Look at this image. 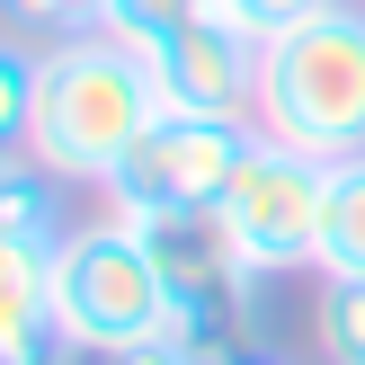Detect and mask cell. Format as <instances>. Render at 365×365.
I'll return each instance as SVG.
<instances>
[{
  "label": "cell",
  "instance_id": "1",
  "mask_svg": "<svg viewBox=\"0 0 365 365\" xmlns=\"http://www.w3.org/2000/svg\"><path fill=\"white\" fill-rule=\"evenodd\" d=\"M152 116H160V89H152V63L134 45H116L107 27L45 36L27 160H45L63 187H107L134 160V143L152 134Z\"/></svg>",
  "mask_w": 365,
  "mask_h": 365
},
{
  "label": "cell",
  "instance_id": "2",
  "mask_svg": "<svg viewBox=\"0 0 365 365\" xmlns=\"http://www.w3.org/2000/svg\"><path fill=\"white\" fill-rule=\"evenodd\" d=\"M250 125L294 143V152H312V160H356L365 152V9L356 0L267 45L259 116Z\"/></svg>",
  "mask_w": 365,
  "mask_h": 365
},
{
  "label": "cell",
  "instance_id": "3",
  "mask_svg": "<svg viewBox=\"0 0 365 365\" xmlns=\"http://www.w3.org/2000/svg\"><path fill=\"white\" fill-rule=\"evenodd\" d=\"M53 321L98 365L152 348V339H178L170 285H160L152 250H143V232L125 214H98V223L63 232V250H53Z\"/></svg>",
  "mask_w": 365,
  "mask_h": 365
},
{
  "label": "cell",
  "instance_id": "4",
  "mask_svg": "<svg viewBox=\"0 0 365 365\" xmlns=\"http://www.w3.org/2000/svg\"><path fill=\"white\" fill-rule=\"evenodd\" d=\"M321 178H330V160L294 152V143H277V134H250L241 170L223 178L214 223H223L232 259H241L259 285L312 267V241H321Z\"/></svg>",
  "mask_w": 365,
  "mask_h": 365
},
{
  "label": "cell",
  "instance_id": "5",
  "mask_svg": "<svg viewBox=\"0 0 365 365\" xmlns=\"http://www.w3.org/2000/svg\"><path fill=\"white\" fill-rule=\"evenodd\" d=\"M250 134H259V125H241V116H170V107H160L152 134L134 143V160H125L98 196L116 214H214V196L241 170Z\"/></svg>",
  "mask_w": 365,
  "mask_h": 365
},
{
  "label": "cell",
  "instance_id": "6",
  "mask_svg": "<svg viewBox=\"0 0 365 365\" xmlns=\"http://www.w3.org/2000/svg\"><path fill=\"white\" fill-rule=\"evenodd\" d=\"M152 63V89H160V107L170 116H259V63H267V45H250L241 27H223V18H196V27H178L170 45H152L143 53Z\"/></svg>",
  "mask_w": 365,
  "mask_h": 365
},
{
  "label": "cell",
  "instance_id": "7",
  "mask_svg": "<svg viewBox=\"0 0 365 365\" xmlns=\"http://www.w3.org/2000/svg\"><path fill=\"white\" fill-rule=\"evenodd\" d=\"M312 277H365V152L356 160H330V178H321Z\"/></svg>",
  "mask_w": 365,
  "mask_h": 365
},
{
  "label": "cell",
  "instance_id": "8",
  "mask_svg": "<svg viewBox=\"0 0 365 365\" xmlns=\"http://www.w3.org/2000/svg\"><path fill=\"white\" fill-rule=\"evenodd\" d=\"M0 232L9 241H27V250H63V178L45 170V160H0Z\"/></svg>",
  "mask_w": 365,
  "mask_h": 365
},
{
  "label": "cell",
  "instance_id": "9",
  "mask_svg": "<svg viewBox=\"0 0 365 365\" xmlns=\"http://www.w3.org/2000/svg\"><path fill=\"white\" fill-rule=\"evenodd\" d=\"M36 81H45V45L0 27V160H18L36 143Z\"/></svg>",
  "mask_w": 365,
  "mask_h": 365
},
{
  "label": "cell",
  "instance_id": "10",
  "mask_svg": "<svg viewBox=\"0 0 365 365\" xmlns=\"http://www.w3.org/2000/svg\"><path fill=\"white\" fill-rule=\"evenodd\" d=\"M312 330H321V356L330 365H365V277H321Z\"/></svg>",
  "mask_w": 365,
  "mask_h": 365
},
{
  "label": "cell",
  "instance_id": "11",
  "mask_svg": "<svg viewBox=\"0 0 365 365\" xmlns=\"http://www.w3.org/2000/svg\"><path fill=\"white\" fill-rule=\"evenodd\" d=\"M214 0H107V18L98 27L116 36V45H134V53H152V45H170L178 27H196Z\"/></svg>",
  "mask_w": 365,
  "mask_h": 365
},
{
  "label": "cell",
  "instance_id": "12",
  "mask_svg": "<svg viewBox=\"0 0 365 365\" xmlns=\"http://www.w3.org/2000/svg\"><path fill=\"white\" fill-rule=\"evenodd\" d=\"M0 365H81V348L53 321V303H27V312H0Z\"/></svg>",
  "mask_w": 365,
  "mask_h": 365
},
{
  "label": "cell",
  "instance_id": "13",
  "mask_svg": "<svg viewBox=\"0 0 365 365\" xmlns=\"http://www.w3.org/2000/svg\"><path fill=\"white\" fill-rule=\"evenodd\" d=\"M330 9H348V0H214V18L241 27L250 45H277V36L312 27V18H330Z\"/></svg>",
  "mask_w": 365,
  "mask_h": 365
},
{
  "label": "cell",
  "instance_id": "14",
  "mask_svg": "<svg viewBox=\"0 0 365 365\" xmlns=\"http://www.w3.org/2000/svg\"><path fill=\"white\" fill-rule=\"evenodd\" d=\"M27 303H53V250H27L0 232V312H27Z\"/></svg>",
  "mask_w": 365,
  "mask_h": 365
},
{
  "label": "cell",
  "instance_id": "15",
  "mask_svg": "<svg viewBox=\"0 0 365 365\" xmlns=\"http://www.w3.org/2000/svg\"><path fill=\"white\" fill-rule=\"evenodd\" d=\"M116 365H214L196 339H152V348H134V356H116Z\"/></svg>",
  "mask_w": 365,
  "mask_h": 365
},
{
  "label": "cell",
  "instance_id": "16",
  "mask_svg": "<svg viewBox=\"0 0 365 365\" xmlns=\"http://www.w3.org/2000/svg\"><path fill=\"white\" fill-rule=\"evenodd\" d=\"M214 365H294V356L267 348V339H250V348H232V356H214Z\"/></svg>",
  "mask_w": 365,
  "mask_h": 365
},
{
  "label": "cell",
  "instance_id": "17",
  "mask_svg": "<svg viewBox=\"0 0 365 365\" xmlns=\"http://www.w3.org/2000/svg\"><path fill=\"white\" fill-rule=\"evenodd\" d=\"M356 9H365V0H356Z\"/></svg>",
  "mask_w": 365,
  "mask_h": 365
}]
</instances>
